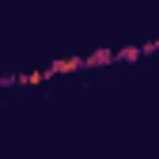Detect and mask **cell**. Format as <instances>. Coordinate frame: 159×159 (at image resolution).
<instances>
[{"label": "cell", "mask_w": 159, "mask_h": 159, "mask_svg": "<svg viewBox=\"0 0 159 159\" xmlns=\"http://www.w3.org/2000/svg\"><path fill=\"white\" fill-rule=\"evenodd\" d=\"M46 72H27V76H19V84H42Z\"/></svg>", "instance_id": "1"}]
</instances>
